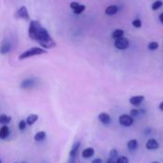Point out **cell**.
Masks as SVG:
<instances>
[{
  "label": "cell",
  "mask_w": 163,
  "mask_h": 163,
  "mask_svg": "<svg viewBox=\"0 0 163 163\" xmlns=\"http://www.w3.org/2000/svg\"><path fill=\"white\" fill-rule=\"evenodd\" d=\"M98 119L103 124H109L111 122V116H109L107 113H100L98 115Z\"/></svg>",
  "instance_id": "11"
},
{
  "label": "cell",
  "mask_w": 163,
  "mask_h": 163,
  "mask_svg": "<svg viewBox=\"0 0 163 163\" xmlns=\"http://www.w3.org/2000/svg\"><path fill=\"white\" fill-rule=\"evenodd\" d=\"M0 163H1V160H0Z\"/></svg>",
  "instance_id": "34"
},
{
  "label": "cell",
  "mask_w": 163,
  "mask_h": 163,
  "mask_svg": "<svg viewBox=\"0 0 163 163\" xmlns=\"http://www.w3.org/2000/svg\"><path fill=\"white\" fill-rule=\"evenodd\" d=\"M158 43L157 42H151V43H149V45H148V49L150 50V51H155V50H157L158 49Z\"/></svg>",
  "instance_id": "22"
},
{
  "label": "cell",
  "mask_w": 163,
  "mask_h": 163,
  "mask_svg": "<svg viewBox=\"0 0 163 163\" xmlns=\"http://www.w3.org/2000/svg\"><path fill=\"white\" fill-rule=\"evenodd\" d=\"M162 6H163V2H162V1H159V0H157V1H156V2L153 3V5H152V10H153V11H156V10L160 9Z\"/></svg>",
  "instance_id": "20"
},
{
  "label": "cell",
  "mask_w": 163,
  "mask_h": 163,
  "mask_svg": "<svg viewBox=\"0 0 163 163\" xmlns=\"http://www.w3.org/2000/svg\"><path fill=\"white\" fill-rule=\"evenodd\" d=\"M35 84L34 82V78H27L25 80H23L20 84V87L22 89H30L32 88L33 85Z\"/></svg>",
  "instance_id": "10"
},
{
  "label": "cell",
  "mask_w": 163,
  "mask_h": 163,
  "mask_svg": "<svg viewBox=\"0 0 163 163\" xmlns=\"http://www.w3.org/2000/svg\"><path fill=\"white\" fill-rule=\"evenodd\" d=\"M11 44L10 42H8L7 40H4L1 45H0V53L2 54H6L7 52H9L11 51Z\"/></svg>",
  "instance_id": "8"
},
{
  "label": "cell",
  "mask_w": 163,
  "mask_h": 163,
  "mask_svg": "<svg viewBox=\"0 0 163 163\" xmlns=\"http://www.w3.org/2000/svg\"><path fill=\"white\" fill-rule=\"evenodd\" d=\"M94 154H95V150L93 148H86L82 152V156L84 158H90L94 156Z\"/></svg>",
  "instance_id": "15"
},
{
  "label": "cell",
  "mask_w": 163,
  "mask_h": 163,
  "mask_svg": "<svg viewBox=\"0 0 163 163\" xmlns=\"http://www.w3.org/2000/svg\"><path fill=\"white\" fill-rule=\"evenodd\" d=\"M12 118L11 116H7V115H0V123H2V124H9L11 122Z\"/></svg>",
  "instance_id": "19"
},
{
  "label": "cell",
  "mask_w": 163,
  "mask_h": 163,
  "mask_svg": "<svg viewBox=\"0 0 163 163\" xmlns=\"http://www.w3.org/2000/svg\"><path fill=\"white\" fill-rule=\"evenodd\" d=\"M117 12H118V8H117V6H116V5L109 6V7H107L106 10H105V12H106V14H108V15H114V14L117 13Z\"/></svg>",
  "instance_id": "13"
},
{
  "label": "cell",
  "mask_w": 163,
  "mask_h": 163,
  "mask_svg": "<svg viewBox=\"0 0 163 163\" xmlns=\"http://www.w3.org/2000/svg\"><path fill=\"white\" fill-rule=\"evenodd\" d=\"M80 147V141H77L74 143V145L72 146V149L69 153V162L70 163H75L76 158L77 156V152Z\"/></svg>",
  "instance_id": "3"
},
{
  "label": "cell",
  "mask_w": 163,
  "mask_h": 163,
  "mask_svg": "<svg viewBox=\"0 0 163 163\" xmlns=\"http://www.w3.org/2000/svg\"><path fill=\"white\" fill-rule=\"evenodd\" d=\"M106 163H116V160L115 159H112V158H108V160L106 161Z\"/></svg>",
  "instance_id": "30"
},
{
  "label": "cell",
  "mask_w": 163,
  "mask_h": 163,
  "mask_svg": "<svg viewBox=\"0 0 163 163\" xmlns=\"http://www.w3.org/2000/svg\"><path fill=\"white\" fill-rule=\"evenodd\" d=\"M10 135V129L9 127L4 125L0 128V138L1 139H5L8 137V136Z\"/></svg>",
  "instance_id": "12"
},
{
  "label": "cell",
  "mask_w": 163,
  "mask_h": 163,
  "mask_svg": "<svg viewBox=\"0 0 163 163\" xmlns=\"http://www.w3.org/2000/svg\"><path fill=\"white\" fill-rule=\"evenodd\" d=\"M15 18H21V19L24 20H30V16H29V12H28V9L26 6H22L16 11V12L14 13Z\"/></svg>",
  "instance_id": "4"
},
{
  "label": "cell",
  "mask_w": 163,
  "mask_h": 163,
  "mask_svg": "<svg viewBox=\"0 0 163 163\" xmlns=\"http://www.w3.org/2000/svg\"><path fill=\"white\" fill-rule=\"evenodd\" d=\"M46 138V133L43 131H40L38 133H36L34 136V140L35 141H42Z\"/></svg>",
  "instance_id": "18"
},
{
  "label": "cell",
  "mask_w": 163,
  "mask_h": 163,
  "mask_svg": "<svg viewBox=\"0 0 163 163\" xmlns=\"http://www.w3.org/2000/svg\"><path fill=\"white\" fill-rule=\"evenodd\" d=\"M84 10H85V6H84V5H79V7H78L77 9H76V10L74 11V12H75L76 14H80L81 12H84Z\"/></svg>",
  "instance_id": "23"
},
{
  "label": "cell",
  "mask_w": 163,
  "mask_h": 163,
  "mask_svg": "<svg viewBox=\"0 0 163 163\" xmlns=\"http://www.w3.org/2000/svg\"><path fill=\"white\" fill-rule=\"evenodd\" d=\"M152 163H159L158 161H155V162H152Z\"/></svg>",
  "instance_id": "33"
},
{
  "label": "cell",
  "mask_w": 163,
  "mask_h": 163,
  "mask_svg": "<svg viewBox=\"0 0 163 163\" xmlns=\"http://www.w3.org/2000/svg\"><path fill=\"white\" fill-rule=\"evenodd\" d=\"M159 21L163 24V12H161V13L159 14Z\"/></svg>",
  "instance_id": "31"
},
{
  "label": "cell",
  "mask_w": 163,
  "mask_h": 163,
  "mask_svg": "<svg viewBox=\"0 0 163 163\" xmlns=\"http://www.w3.org/2000/svg\"><path fill=\"white\" fill-rule=\"evenodd\" d=\"M117 157V151L116 149H113L110 151V157L109 158H112V159H116Z\"/></svg>",
  "instance_id": "27"
},
{
  "label": "cell",
  "mask_w": 163,
  "mask_h": 163,
  "mask_svg": "<svg viewBox=\"0 0 163 163\" xmlns=\"http://www.w3.org/2000/svg\"><path fill=\"white\" fill-rule=\"evenodd\" d=\"M28 32L30 38L37 42L42 47V49L46 51L47 49H52L57 46L56 41L52 38L49 32L41 25L39 21L32 20L29 25Z\"/></svg>",
  "instance_id": "1"
},
{
  "label": "cell",
  "mask_w": 163,
  "mask_h": 163,
  "mask_svg": "<svg viewBox=\"0 0 163 163\" xmlns=\"http://www.w3.org/2000/svg\"><path fill=\"white\" fill-rule=\"evenodd\" d=\"M130 42L126 37H121L115 41V47L118 50H126L129 48Z\"/></svg>",
  "instance_id": "6"
},
{
  "label": "cell",
  "mask_w": 163,
  "mask_h": 163,
  "mask_svg": "<svg viewBox=\"0 0 163 163\" xmlns=\"http://www.w3.org/2000/svg\"><path fill=\"white\" fill-rule=\"evenodd\" d=\"M44 53H47L46 50H44L42 48H39V47H33V48H31V49L23 52L22 53H20V56L18 57V59L24 60L26 58L35 57V56H39V54H44Z\"/></svg>",
  "instance_id": "2"
},
{
  "label": "cell",
  "mask_w": 163,
  "mask_h": 163,
  "mask_svg": "<svg viewBox=\"0 0 163 163\" xmlns=\"http://www.w3.org/2000/svg\"><path fill=\"white\" fill-rule=\"evenodd\" d=\"M116 163H129V159H128V157L122 156H119L116 158Z\"/></svg>",
  "instance_id": "21"
},
{
  "label": "cell",
  "mask_w": 163,
  "mask_h": 163,
  "mask_svg": "<svg viewBox=\"0 0 163 163\" xmlns=\"http://www.w3.org/2000/svg\"><path fill=\"white\" fill-rule=\"evenodd\" d=\"M132 24H133V26H134L135 28H140V27L142 26V23H141V20H140V19H135V20L132 22Z\"/></svg>",
  "instance_id": "25"
},
{
  "label": "cell",
  "mask_w": 163,
  "mask_h": 163,
  "mask_svg": "<svg viewBox=\"0 0 163 163\" xmlns=\"http://www.w3.org/2000/svg\"><path fill=\"white\" fill-rule=\"evenodd\" d=\"M37 119H38V116H37V115L32 114V115H30V116L27 117L26 123H27V125H32V124H34L36 121H37Z\"/></svg>",
  "instance_id": "16"
},
{
  "label": "cell",
  "mask_w": 163,
  "mask_h": 163,
  "mask_svg": "<svg viewBox=\"0 0 163 163\" xmlns=\"http://www.w3.org/2000/svg\"><path fill=\"white\" fill-rule=\"evenodd\" d=\"M158 107H159V110H160V111H163V101L159 104Z\"/></svg>",
  "instance_id": "32"
},
{
  "label": "cell",
  "mask_w": 163,
  "mask_h": 163,
  "mask_svg": "<svg viewBox=\"0 0 163 163\" xmlns=\"http://www.w3.org/2000/svg\"><path fill=\"white\" fill-rule=\"evenodd\" d=\"M159 147L158 142L154 139V138H150L147 142H146V149L147 150H156Z\"/></svg>",
  "instance_id": "7"
},
{
  "label": "cell",
  "mask_w": 163,
  "mask_h": 163,
  "mask_svg": "<svg viewBox=\"0 0 163 163\" xmlns=\"http://www.w3.org/2000/svg\"><path fill=\"white\" fill-rule=\"evenodd\" d=\"M123 35H124V31L121 30V29L115 30L114 32L112 33L113 38H115L116 40V39H119V38H121V37H123Z\"/></svg>",
  "instance_id": "17"
},
{
  "label": "cell",
  "mask_w": 163,
  "mask_h": 163,
  "mask_svg": "<svg viewBox=\"0 0 163 163\" xmlns=\"http://www.w3.org/2000/svg\"><path fill=\"white\" fill-rule=\"evenodd\" d=\"M79 3H77V2H71V4H70V7H71V9L72 10V11H75L76 9H77L78 7H79Z\"/></svg>",
  "instance_id": "28"
},
{
  "label": "cell",
  "mask_w": 163,
  "mask_h": 163,
  "mask_svg": "<svg viewBox=\"0 0 163 163\" xmlns=\"http://www.w3.org/2000/svg\"><path fill=\"white\" fill-rule=\"evenodd\" d=\"M138 146V143H137V140L136 139H131L128 141V143H127V147H128V149L130 151H135L136 150Z\"/></svg>",
  "instance_id": "14"
},
{
  "label": "cell",
  "mask_w": 163,
  "mask_h": 163,
  "mask_svg": "<svg viewBox=\"0 0 163 163\" xmlns=\"http://www.w3.org/2000/svg\"><path fill=\"white\" fill-rule=\"evenodd\" d=\"M140 113H145V110H136V109H133L130 112V114L132 116H138Z\"/></svg>",
  "instance_id": "24"
},
{
  "label": "cell",
  "mask_w": 163,
  "mask_h": 163,
  "mask_svg": "<svg viewBox=\"0 0 163 163\" xmlns=\"http://www.w3.org/2000/svg\"><path fill=\"white\" fill-rule=\"evenodd\" d=\"M130 103L134 106H138L140 105L143 101H144V96H132L130 99H129Z\"/></svg>",
  "instance_id": "9"
},
{
  "label": "cell",
  "mask_w": 163,
  "mask_h": 163,
  "mask_svg": "<svg viewBox=\"0 0 163 163\" xmlns=\"http://www.w3.org/2000/svg\"><path fill=\"white\" fill-rule=\"evenodd\" d=\"M92 163H102V159L101 158H95Z\"/></svg>",
  "instance_id": "29"
},
{
  "label": "cell",
  "mask_w": 163,
  "mask_h": 163,
  "mask_svg": "<svg viewBox=\"0 0 163 163\" xmlns=\"http://www.w3.org/2000/svg\"><path fill=\"white\" fill-rule=\"evenodd\" d=\"M26 126H27L26 120H20V122H19V125H18V128H19V130L23 131V130H25Z\"/></svg>",
  "instance_id": "26"
},
{
  "label": "cell",
  "mask_w": 163,
  "mask_h": 163,
  "mask_svg": "<svg viewBox=\"0 0 163 163\" xmlns=\"http://www.w3.org/2000/svg\"><path fill=\"white\" fill-rule=\"evenodd\" d=\"M119 124L124 127H130L134 123V118L132 116L129 115H121L118 118Z\"/></svg>",
  "instance_id": "5"
}]
</instances>
